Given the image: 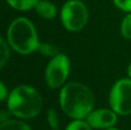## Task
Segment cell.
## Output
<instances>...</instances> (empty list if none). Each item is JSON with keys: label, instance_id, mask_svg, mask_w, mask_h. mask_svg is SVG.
Wrapping results in <instances>:
<instances>
[{"label": "cell", "instance_id": "cell-1", "mask_svg": "<svg viewBox=\"0 0 131 130\" xmlns=\"http://www.w3.org/2000/svg\"><path fill=\"white\" fill-rule=\"evenodd\" d=\"M59 101L64 114L72 120L86 119L94 107V97L91 89L79 82H70L63 85Z\"/></svg>", "mask_w": 131, "mask_h": 130}, {"label": "cell", "instance_id": "cell-2", "mask_svg": "<svg viewBox=\"0 0 131 130\" xmlns=\"http://www.w3.org/2000/svg\"><path fill=\"white\" fill-rule=\"evenodd\" d=\"M7 108L18 119H32L43 110V98L35 88L24 84L18 85L9 93Z\"/></svg>", "mask_w": 131, "mask_h": 130}, {"label": "cell", "instance_id": "cell-3", "mask_svg": "<svg viewBox=\"0 0 131 130\" xmlns=\"http://www.w3.org/2000/svg\"><path fill=\"white\" fill-rule=\"evenodd\" d=\"M7 41L15 52L27 55L38 51L40 41L34 23L27 17H17L9 24Z\"/></svg>", "mask_w": 131, "mask_h": 130}, {"label": "cell", "instance_id": "cell-4", "mask_svg": "<svg viewBox=\"0 0 131 130\" xmlns=\"http://www.w3.org/2000/svg\"><path fill=\"white\" fill-rule=\"evenodd\" d=\"M60 17L64 29L71 32H77L86 25L89 12L81 0H68L62 6Z\"/></svg>", "mask_w": 131, "mask_h": 130}, {"label": "cell", "instance_id": "cell-5", "mask_svg": "<svg viewBox=\"0 0 131 130\" xmlns=\"http://www.w3.org/2000/svg\"><path fill=\"white\" fill-rule=\"evenodd\" d=\"M109 105L117 115L131 114V78L116 81L109 92Z\"/></svg>", "mask_w": 131, "mask_h": 130}, {"label": "cell", "instance_id": "cell-6", "mask_svg": "<svg viewBox=\"0 0 131 130\" xmlns=\"http://www.w3.org/2000/svg\"><path fill=\"white\" fill-rule=\"evenodd\" d=\"M70 73V60L63 53H59L50 60L45 69L46 84L51 89L61 88Z\"/></svg>", "mask_w": 131, "mask_h": 130}, {"label": "cell", "instance_id": "cell-7", "mask_svg": "<svg viewBox=\"0 0 131 130\" xmlns=\"http://www.w3.org/2000/svg\"><path fill=\"white\" fill-rule=\"evenodd\" d=\"M85 120L92 129L105 130L115 126L117 122V114L112 108H99L93 110Z\"/></svg>", "mask_w": 131, "mask_h": 130}, {"label": "cell", "instance_id": "cell-8", "mask_svg": "<svg viewBox=\"0 0 131 130\" xmlns=\"http://www.w3.org/2000/svg\"><path fill=\"white\" fill-rule=\"evenodd\" d=\"M35 10L40 17L46 18V20H52L57 16L58 9L53 2L48 1V0H39L37 2Z\"/></svg>", "mask_w": 131, "mask_h": 130}, {"label": "cell", "instance_id": "cell-9", "mask_svg": "<svg viewBox=\"0 0 131 130\" xmlns=\"http://www.w3.org/2000/svg\"><path fill=\"white\" fill-rule=\"evenodd\" d=\"M39 0H6V2L16 10L25 12L35 8Z\"/></svg>", "mask_w": 131, "mask_h": 130}, {"label": "cell", "instance_id": "cell-10", "mask_svg": "<svg viewBox=\"0 0 131 130\" xmlns=\"http://www.w3.org/2000/svg\"><path fill=\"white\" fill-rule=\"evenodd\" d=\"M0 130H31V128L20 120H8L0 124Z\"/></svg>", "mask_w": 131, "mask_h": 130}, {"label": "cell", "instance_id": "cell-11", "mask_svg": "<svg viewBox=\"0 0 131 130\" xmlns=\"http://www.w3.org/2000/svg\"><path fill=\"white\" fill-rule=\"evenodd\" d=\"M38 52L40 53V54H43L44 57L51 58V59L54 58L55 55H58L59 53H61L57 46L52 45V44H48V43H40L39 48H38Z\"/></svg>", "mask_w": 131, "mask_h": 130}, {"label": "cell", "instance_id": "cell-12", "mask_svg": "<svg viewBox=\"0 0 131 130\" xmlns=\"http://www.w3.org/2000/svg\"><path fill=\"white\" fill-rule=\"evenodd\" d=\"M9 44L7 39H0V67L4 68L9 59Z\"/></svg>", "mask_w": 131, "mask_h": 130}, {"label": "cell", "instance_id": "cell-13", "mask_svg": "<svg viewBox=\"0 0 131 130\" xmlns=\"http://www.w3.org/2000/svg\"><path fill=\"white\" fill-rule=\"evenodd\" d=\"M121 34L125 39L131 40V13H128L121 22Z\"/></svg>", "mask_w": 131, "mask_h": 130}, {"label": "cell", "instance_id": "cell-14", "mask_svg": "<svg viewBox=\"0 0 131 130\" xmlns=\"http://www.w3.org/2000/svg\"><path fill=\"white\" fill-rule=\"evenodd\" d=\"M64 130H92L91 126L86 122V120H82V119H77L71 121Z\"/></svg>", "mask_w": 131, "mask_h": 130}, {"label": "cell", "instance_id": "cell-15", "mask_svg": "<svg viewBox=\"0 0 131 130\" xmlns=\"http://www.w3.org/2000/svg\"><path fill=\"white\" fill-rule=\"evenodd\" d=\"M47 122L48 126L51 127L52 130H60V121H59V116H58V113L55 110L50 108L47 112Z\"/></svg>", "mask_w": 131, "mask_h": 130}, {"label": "cell", "instance_id": "cell-16", "mask_svg": "<svg viewBox=\"0 0 131 130\" xmlns=\"http://www.w3.org/2000/svg\"><path fill=\"white\" fill-rule=\"evenodd\" d=\"M113 2L118 9L125 13H131V0H113Z\"/></svg>", "mask_w": 131, "mask_h": 130}, {"label": "cell", "instance_id": "cell-17", "mask_svg": "<svg viewBox=\"0 0 131 130\" xmlns=\"http://www.w3.org/2000/svg\"><path fill=\"white\" fill-rule=\"evenodd\" d=\"M8 96H9V93L7 92V89H6L5 83L0 82V99H1V101L7 100V99H8Z\"/></svg>", "mask_w": 131, "mask_h": 130}, {"label": "cell", "instance_id": "cell-18", "mask_svg": "<svg viewBox=\"0 0 131 130\" xmlns=\"http://www.w3.org/2000/svg\"><path fill=\"white\" fill-rule=\"evenodd\" d=\"M9 114H12L10 112H7V111H2L1 112V116H0V121H1V123L2 122H6V121H8L9 120Z\"/></svg>", "mask_w": 131, "mask_h": 130}, {"label": "cell", "instance_id": "cell-19", "mask_svg": "<svg viewBox=\"0 0 131 130\" xmlns=\"http://www.w3.org/2000/svg\"><path fill=\"white\" fill-rule=\"evenodd\" d=\"M127 73H128V76H129V78H131V63L129 64V66H128Z\"/></svg>", "mask_w": 131, "mask_h": 130}, {"label": "cell", "instance_id": "cell-20", "mask_svg": "<svg viewBox=\"0 0 131 130\" xmlns=\"http://www.w3.org/2000/svg\"><path fill=\"white\" fill-rule=\"evenodd\" d=\"M105 130H118V129H116V128H114V127H112V128H108V129H105Z\"/></svg>", "mask_w": 131, "mask_h": 130}]
</instances>
